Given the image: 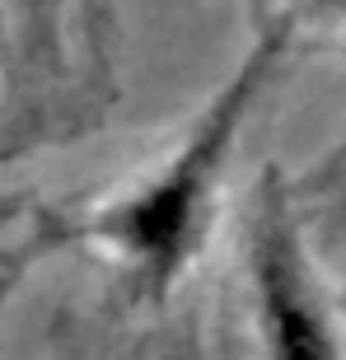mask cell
Listing matches in <instances>:
<instances>
[{"instance_id": "obj_2", "label": "cell", "mask_w": 346, "mask_h": 360, "mask_svg": "<svg viewBox=\"0 0 346 360\" xmlns=\"http://www.w3.org/2000/svg\"><path fill=\"white\" fill-rule=\"evenodd\" d=\"M248 281H253V314L267 360H337L328 323H323L314 290L305 281L295 234L276 206H262L253 225Z\"/></svg>"}, {"instance_id": "obj_1", "label": "cell", "mask_w": 346, "mask_h": 360, "mask_svg": "<svg viewBox=\"0 0 346 360\" xmlns=\"http://www.w3.org/2000/svg\"><path fill=\"white\" fill-rule=\"evenodd\" d=\"M267 56L271 47H257L239 66V75L220 84L215 98H206L187 136L169 150V160L141 178L132 192L103 201L84 225L89 239L117 257L155 300H164L178 285V276L197 262L211 239L215 197L225 183L243 112L262 84Z\"/></svg>"}, {"instance_id": "obj_3", "label": "cell", "mask_w": 346, "mask_h": 360, "mask_svg": "<svg viewBox=\"0 0 346 360\" xmlns=\"http://www.w3.org/2000/svg\"><path fill=\"white\" fill-rule=\"evenodd\" d=\"M319 5H337V10H346V0H319Z\"/></svg>"}]
</instances>
